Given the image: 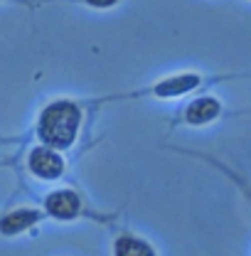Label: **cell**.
<instances>
[{"mask_svg": "<svg viewBox=\"0 0 251 256\" xmlns=\"http://www.w3.org/2000/svg\"><path fill=\"white\" fill-rule=\"evenodd\" d=\"M82 114L72 101H54L40 116V138L54 148H66L76 138Z\"/></svg>", "mask_w": 251, "mask_h": 256, "instance_id": "6da1fadb", "label": "cell"}, {"mask_svg": "<svg viewBox=\"0 0 251 256\" xmlns=\"http://www.w3.org/2000/svg\"><path fill=\"white\" fill-rule=\"evenodd\" d=\"M30 170L37 178H44V180H52V178H60L64 170L62 158L50 150V148H34L30 153Z\"/></svg>", "mask_w": 251, "mask_h": 256, "instance_id": "7a4b0ae2", "label": "cell"}, {"mask_svg": "<svg viewBox=\"0 0 251 256\" xmlns=\"http://www.w3.org/2000/svg\"><path fill=\"white\" fill-rule=\"evenodd\" d=\"M79 197L72 190H57L47 197V212L57 220H72L79 214Z\"/></svg>", "mask_w": 251, "mask_h": 256, "instance_id": "3957f363", "label": "cell"}, {"mask_svg": "<svg viewBox=\"0 0 251 256\" xmlns=\"http://www.w3.org/2000/svg\"><path fill=\"white\" fill-rule=\"evenodd\" d=\"M37 220H40V214L34 210H15V212H10L0 220V232L2 234H18V232L32 226Z\"/></svg>", "mask_w": 251, "mask_h": 256, "instance_id": "277c9868", "label": "cell"}, {"mask_svg": "<svg viewBox=\"0 0 251 256\" xmlns=\"http://www.w3.org/2000/svg\"><path fill=\"white\" fill-rule=\"evenodd\" d=\"M217 114H220V101L217 98H197L188 108V121L194 124V126H202V124L212 121Z\"/></svg>", "mask_w": 251, "mask_h": 256, "instance_id": "5b68a950", "label": "cell"}, {"mask_svg": "<svg viewBox=\"0 0 251 256\" xmlns=\"http://www.w3.org/2000/svg\"><path fill=\"white\" fill-rule=\"evenodd\" d=\"M116 256H156V252L136 236H121L116 242Z\"/></svg>", "mask_w": 251, "mask_h": 256, "instance_id": "8992f818", "label": "cell"}, {"mask_svg": "<svg viewBox=\"0 0 251 256\" xmlns=\"http://www.w3.org/2000/svg\"><path fill=\"white\" fill-rule=\"evenodd\" d=\"M197 84V76H182V79H170L168 84H162L158 92L160 94H178V92H185L190 86Z\"/></svg>", "mask_w": 251, "mask_h": 256, "instance_id": "52a82bcc", "label": "cell"}, {"mask_svg": "<svg viewBox=\"0 0 251 256\" xmlns=\"http://www.w3.org/2000/svg\"><path fill=\"white\" fill-rule=\"evenodd\" d=\"M89 5H94V8H108V5H114L116 0H86Z\"/></svg>", "mask_w": 251, "mask_h": 256, "instance_id": "ba28073f", "label": "cell"}]
</instances>
